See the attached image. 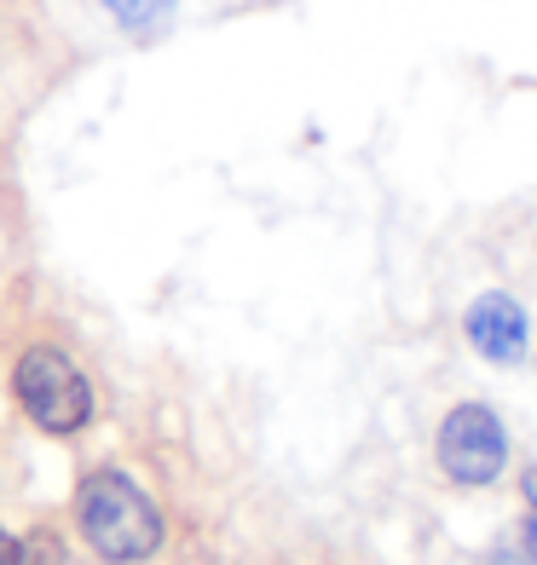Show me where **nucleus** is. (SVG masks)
I'll use <instances>...</instances> for the list:
<instances>
[{"label":"nucleus","instance_id":"1","mask_svg":"<svg viewBox=\"0 0 537 565\" xmlns=\"http://www.w3.org/2000/svg\"><path fill=\"white\" fill-rule=\"evenodd\" d=\"M75 525L87 548L105 565H139L162 548V508L139 491V479L116 468H98L75 491Z\"/></svg>","mask_w":537,"mask_h":565},{"label":"nucleus","instance_id":"2","mask_svg":"<svg viewBox=\"0 0 537 565\" xmlns=\"http://www.w3.org/2000/svg\"><path fill=\"white\" fill-rule=\"evenodd\" d=\"M12 393L23 404V416H30L41 433H53V439H70V433H82L93 422V381L75 370V358L64 347H23L18 364H12Z\"/></svg>","mask_w":537,"mask_h":565},{"label":"nucleus","instance_id":"3","mask_svg":"<svg viewBox=\"0 0 537 565\" xmlns=\"http://www.w3.org/2000/svg\"><path fill=\"white\" fill-rule=\"evenodd\" d=\"M440 468L456 484H492L508 468V433L492 404H456L440 422Z\"/></svg>","mask_w":537,"mask_h":565},{"label":"nucleus","instance_id":"4","mask_svg":"<svg viewBox=\"0 0 537 565\" xmlns=\"http://www.w3.org/2000/svg\"><path fill=\"white\" fill-rule=\"evenodd\" d=\"M468 341L474 352L485 358V364H526V352H531V323L520 312V300L515 295H480L468 306Z\"/></svg>","mask_w":537,"mask_h":565},{"label":"nucleus","instance_id":"5","mask_svg":"<svg viewBox=\"0 0 537 565\" xmlns=\"http://www.w3.org/2000/svg\"><path fill=\"white\" fill-rule=\"evenodd\" d=\"M105 12L122 23V30L150 35V30H162V23L173 18V0H105Z\"/></svg>","mask_w":537,"mask_h":565},{"label":"nucleus","instance_id":"6","mask_svg":"<svg viewBox=\"0 0 537 565\" xmlns=\"http://www.w3.org/2000/svg\"><path fill=\"white\" fill-rule=\"evenodd\" d=\"M0 565H23V543H18L7 525H0Z\"/></svg>","mask_w":537,"mask_h":565},{"label":"nucleus","instance_id":"7","mask_svg":"<svg viewBox=\"0 0 537 565\" xmlns=\"http://www.w3.org/2000/svg\"><path fill=\"white\" fill-rule=\"evenodd\" d=\"M520 497H526V508H531V520H537V468H526V473H520Z\"/></svg>","mask_w":537,"mask_h":565},{"label":"nucleus","instance_id":"8","mask_svg":"<svg viewBox=\"0 0 537 565\" xmlns=\"http://www.w3.org/2000/svg\"><path fill=\"white\" fill-rule=\"evenodd\" d=\"M485 565H531V559H526V548H497Z\"/></svg>","mask_w":537,"mask_h":565},{"label":"nucleus","instance_id":"9","mask_svg":"<svg viewBox=\"0 0 537 565\" xmlns=\"http://www.w3.org/2000/svg\"><path fill=\"white\" fill-rule=\"evenodd\" d=\"M526 559L537 565V520H526Z\"/></svg>","mask_w":537,"mask_h":565}]
</instances>
